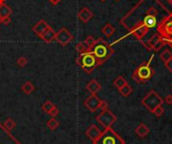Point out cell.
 Returning <instances> with one entry per match:
<instances>
[{
	"mask_svg": "<svg viewBox=\"0 0 172 144\" xmlns=\"http://www.w3.org/2000/svg\"><path fill=\"white\" fill-rule=\"evenodd\" d=\"M76 52L80 53H87V52H90L89 49H88V46L86 45L85 42H79L78 45H76Z\"/></svg>",
	"mask_w": 172,
	"mask_h": 144,
	"instance_id": "obj_25",
	"label": "cell"
},
{
	"mask_svg": "<svg viewBox=\"0 0 172 144\" xmlns=\"http://www.w3.org/2000/svg\"><path fill=\"white\" fill-rule=\"evenodd\" d=\"M119 92L123 97H129L133 93V89L129 84H126L124 87H122L119 90Z\"/></svg>",
	"mask_w": 172,
	"mask_h": 144,
	"instance_id": "obj_22",
	"label": "cell"
},
{
	"mask_svg": "<svg viewBox=\"0 0 172 144\" xmlns=\"http://www.w3.org/2000/svg\"><path fill=\"white\" fill-rule=\"evenodd\" d=\"M99 109H101L102 111L108 109V103L105 102V101H101V104H100V107H99Z\"/></svg>",
	"mask_w": 172,
	"mask_h": 144,
	"instance_id": "obj_33",
	"label": "cell"
},
{
	"mask_svg": "<svg viewBox=\"0 0 172 144\" xmlns=\"http://www.w3.org/2000/svg\"><path fill=\"white\" fill-rule=\"evenodd\" d=\"M149 132H150V129L144 123H141L140 125H138L136 129H135V133L141 138L146 137L149 134Z\"/></svg>",
	"mask_w": 172,
	"mask_h": 144,
	"instance_id": "obj_17",
	"label": "cell"
},
{
	"mask_svg": "<svg viewBox=\"0 0 172 144\" xmlns=\"http://www.w3.org/2000/svg\"><path fill=\"white\" fill-rule=\"evenodd\" d=\"M91 52L96 56L99 66H102L106 60H108L115 53V50L112 49L111 45H109L102 37H99L97 39Z\"/></svg>",
	"mask_w": 172,
	"mask_h": 144,
	"instance_id": "obj_2",
	"label": "cell"
},
{
	"mask_svg": "<svg viewBox=\"0 0 172 144\" xmlns=\"http://www.w3.org/2000/svg\"><path fill=\"white\" fill-rule=\"evenodd\" d=\"M56 33L57 32L49 26L45 32H43V34L40 37H41V39L45 42H52L54 41V38H56Z\"/></svg>",
	"mask_w": 172,
	"mask_h": 144,
	"instance_id": "obj_16",
	"label": "cell"
},
{
	"mask_svg": "<svg viewBox=\"0 0 172 144\" xmlns=\"http://www.w3.org/2000/svg\"><path fill=\"white\" fill-rule=\"evenodd\" d=\"M53 107H54V104H53V102H50V101H46V102L42 105L41 108H42V110L45 111V113L49 114V111L52 110Z\"/></svg>",
	"mask_w": 172,
	"mask_h": 144,
	"instance_id": "obj_28",
	"label": "cell"
},
{
	"mask_svg": "<svg viewBox=\"0 0 172 144\" xmlns=\"http://www.w3.org/2000/svg\"><path fill=\"white\" fill-rule=\"evenodd\" d=\"M101 99L99 98L97 95H91L89 98L86 99L85 101V106L89 109L91 112H96V111L99 109L101 104Z\"/></svg>",
	"mask_w": 172,
	"mask_h": 144,
	"instance_id": "obj_10",
	"label": "cell"
},
{
	"mask_svg": "<svg viewBox=\"0 0 172 144\" xmlns=\"http://www.w3.org/2000/svg\"><path fill=\"white\" fill-rule=\"evenodd\" d=\"M1 4H3V2H1V0H0V6H1Z\"/></svg>",
	"mask_w": 172,
	"mask_h": 144,
	"instance_id": "obj_39",
	"label": "cell"
},
{
	"mask_svg": "<svg viewBox=\"0 0 172 144\" xmlns=\"http://www.w3.org/2000/svg\"><path fill=\"white\" fill-rule=\"evenodd\" d=\"M153 56L149 62L142 63L140 66H138L132 74V80L135 81L137 84H146L150 81L155 75V70L151 66V60Z\"/></svg>",
	"mask_w": 172,
	"mask_h": 144,
	"instance_id": "obj_3",
	"label": "cell"
},
{
	"mask_svg": "<svg viewBox=\"0 0 172 144\" xmlns=\"http://www.w3.org/2000/svg\"><path fill=\"white\" fill-rule=\"evenodd\" d=\"M46 126L49 127V129H50L52 131H53V130H56V129L58 128V126H60V122L53 117L52 119H49V121H47Z\"/></svg>",
	"mask_w": 172,
	"mask_h": 144,
	"instance_id": "obj_23",
	"label": "cell"
},
{
	"mask_svg": "<svg viewBox=\"0 0 172 144\" xmlns=\"http://www.w3.org/2000/svg\"><path fill=\"white\" fill-rule=\"evenodd\" d=\"M165 103L168 104V105H172V95H167L165 98Z\"/></svg>",
	"mask_w": 172,
	"mask_h": 144,
	"instance_id": "obj_35",
	"label": "cell"
},
{
	"mask_svg": "<svg viewBox=\"0 0 172 144\" xmlns=\"http://www.w3.org/2000/svg\"><path fill=\"white\" fill-rule=\"evenodd\" d=\"M49 1L52 3L53 5H57V4H58V3L61 1V0H49Z\"/></svg>",
	"mask_w": 172,
	"mask_h": 144,
	"instance_id": "obj_36",
	"label": "cell"
},
{
	"mask_svg": "<svg viewBox=\"0 0 172 144\" xmlns=\"http://www.w3.org/2000/svg\"><path fill=\"white\" fill-rule=\"evenodd\" d=\"M54 41H57V42H58L61 45H68L69 42L74 41V35L69 32L68 28L63 27L56 33Z\"/></svg>",
	"mask_w": 172,
	"mask_h": 144,
	"instance_id": "obj_9",
	"label": "cell"
},
{
	"mask_svg": "<svg viewBox=\"0 0 172 144\" xmlns=\"http://www.w3.org/2000/svg\"><path fill=\"white\" fill-rule=\"evenodd\" d=\"M101 1H102V2H105V1H106V0H101Z\"/></svg>",
	"mask_w": 172,
	"mask_h": 144,
	"instance_id": "obj_40",
	"label": "cell"
},
{
	"mask_svg": "<svg viewBox=\"0 0 172 144\" xmlns=\"http://www.w3.org/2000/svg\"><path fill=\"white\" fill-rule=\"evenodd\" d=\"M96 120L106 129V128H110L117 121V116L112 111H110L109 109H106L98 115Z\"/></svg>",
	"mask_w": 172,
	"mask_h": 144,
	"instance_id": "obj_8",
	"label": "cell"
},
{
	"mask_svg": "<svg viewBox=\"0 0 172 144\" xmlns=\"http://www.w3.org/2000/svg\"><path fill=\"white\" fill-rule=\"evenodd\" d=\"M165 67H166V69L170 72V73H172V59L168 60L167 63H165Z\"/></svg>",
	"mask_w": 172,
	"mask_h": 144,
	"instance_id": "obj_34",
	"label": "cell"
},
{
	"mask_svg": "<svg viewBox=\"0 0 172 144\" xmlns=\"http://www.w3.org/2000/svg\"><path fill=\"white\" fill-rule=\"evenodd\" d=\"M86 89L89 91L92 95H97V93L102 89L101 84L97 80H91L86 86Z\"/></svg>",
	"mask_w": 172,
	"mask_h": 144,
	"instance_id": "obj_15",
	"label": "cell"
},
{
	"mask_svg": "<svg viewBox=\"0 0 172 144\" xmlns=\"http://www.w3.org/2000/svg\"><path fill=\"white\" fill-rule=\"evenodd\" d=\"M153 114H154L157 118L161 117V116H162V115L164 114V109H163V107H162V106H159L158 108H156V109H155L154 111H153Z\"/></svg>",
	"mask_w": 172,
	"mask_h": 144,
	"instance_id": "obj_30",
	"label": "cell"
},
{
	"mask_svg": "<svg viewBox=\"0 0 172 144\" xmlns=\"http://www.w3.org/2000/svg\"><path fill=\"white\" fill-rule=\"evenodd\" d=\"M115 31H116L115 27L113 26L111 23H106L105 26L102 28V32H103V34L107 37H111L112 35L115 33Z\"/></svg>",
	"mask_w": 172,
	"mask_h": 144,
	"instance_id": "obj_18",
	"label": "cell"
},
{
	"mask_svg": "<svg viewBox=\"0 0 172 144\" xmlns=\"http://www.w3.org/2000/svg\"><path fill=\"white\" fill-rule=\"evenodd\" d=\"M12 13V9L10 8V6H8L6 4V3H3L0 6V17L3 18V17H6V16H10Z\"/></svg>",
	"mask_w": 172,
	"mask_h": 144,
	"instance_id": "obj_19",
	"label": "cell"
},
{
	"mask_svg": "<svg viewBox=\"0 0 172 144\" xmlns=\"http://www.w3.org/2000/svg\"><path fill=\"white\" fill-rule=\"evenodd\" d=\"M163 103H164V100L161 98L160 95L158 93H156L154 90H151L141 101L142 105L151 113H153V111L156 108H158L159 106H162Z\"/></svg>",
	"mask_w": 172,
	"mask_h": 144,
	"instance_id": "obj_6",
	"label": "cell"
},
{
	"mask_svg": "<svg viewBox=\"0 0 172 144\" xmlns=\"http://www.w3.org/2000/svg\"><path fill=\"white\" fill-rule=\"evenodd\" d=\"M160 59L162 60V62L165 64L167 63L168 60L172 59V53L170 52L169 49H165L164 52L160 55Z\"/></svg>",
	"mask_w": 172,
	"mask_h": 144,
	"instance_id": "obj_24",
	"label": "cell"
},
{
	"mask_svg": "<svg viewBox=\"0 0 172 144\" xmlns=\"http://www.w3.org/2000/svg\"><path fill=\"white\" fill-rule=\"evenodd\" d=\"M102 134V131H101V129L98 127L97 125H91L89 128L87 129V131H86V135L89 137L92 141H95L96 139H98L99 137H100V135Z\"/></svg>",
	"mask_w": 172,
	"mask_h": 144,
	"instance_id": "obj_12",
	"label": "cell"
},
{
	"mask_svg": "<svg viewBox=\"0 0 172 144\" xmlns=\"http://www.w3.org/2000/svg\"><path fill=\"white\" fill-rule=\"evenodd\" d=\"M116 1H120V0H116Z\"/></svg>",
	"mask_w": 172,
	"mask_h": 144,
	"instance_id": "obj_41",
	"label": "cell"
},
{
	"mask_svg": "<svg viewBox=\"0 0 172 144\" xmlns=\"http://www.w3.org/2000/svg\"><path fill=\"white\" fill-rule=\"evenodd\" d=\"M93 142L94 144H126L125 140L111 127L106 128L104 132H102L100 137Z\"/></svg>",
	"mask_w": 172,
	"mask_h": 144,
	"instance_id": "obj_5",
	"label": "cell"
},
{
	"mask_svg": "<svg viewBox=\"0 0 172 144\" xmlns=\"http://www.w3.org/2000/svg\"><path fill=\"white\" fill-rule=\"evenodd\" d=\"M3 126L5 127L6 130L11 131L12 129L16 126V124H15V122H14L12 119H10V118H9V119H7V120L4 122V124H3Z\"/></svg>",
	"mask_w": 172,
	"mask_h": 144,
	"instance_id": "obj_27",
	"label": "cell"
},
{
	"mask_svg": "<svg viewBox=\"0 0 172 144\" xmlns=\"http://www.w3.org/2000/svg\"><path fill=\"white\" fill-rule=\"evenodd\" d=\"M16 64H17L20 68H24V67L27 64V60L25 59L24 56H20V57H18V59H17Z\"/></svg>",
	"mask_w": 172,
	"mask_h": 144,
	"instance_id": "obj_29",
	"label": "cell"
},
{
	"mask_svg": "<svg viewBox=\"0 0 172 144\" xmlns=\"http://www.w3.org/2000/svg\"><path fill=\"white\" fill-rule=\"evenodd\" d=\"M49 27V25L47 24L45 20L40 19L39 21H37V22L35 23L34 26L32 27V31H33L37 37H40L43 34V32H45Z\"/></svg>",
	"mask_w": 172,
	"mask_h": 144,
	"instance_id": "obj_11",
	"label": "cell"
},
{
	"mask_svg": "<svg viewBox=\"0 0 172 144\" xmlns=\"http://www.w3.org/2000/svg\"><path fill=\"white\" fill-rule=\"evenodd\" d=\"M126 84H128L127 81L124 79L122 76H119L118 78H116L114 82H113V85H114V87H116L118 90H120L122 87H124Z\"/></svg>",
	"mask_w": 172,
	"mask_h": 144,
	"instance_id": "obj_21",
	"label": "cell"
},
{
	"mask_svg": "<svg viewBox=\"0 0 172 144\" xmlns=\"http://www.w3.org/2000/svg\"><path fill=\"white\" fill-rule=\"evenodd\" d=\"M10 22H11V18H10V16H6V17H3V18H1V23L2 24L8 25Z\"/></svg>",
	"mask_w": 172,
	"mask_h": 144,
	"instance_id": "obj_32",
	"label": "cell"
},
{
	"mask_svg": "<svg viewBox=\"0 0 172 144\" xmlns=\"http://www.w3.org/2000/svg\"><path fill=\"white\" fill-rule=\"evenodd\" d=\"M157 31L166 42L172 39V11L164 16V18L157 25Z\"/></svg>",
	"mask_w": 172,
	"mask_h": 144,
	"instance_id": "obj_7",
	"label": "cell"
},
{
	"mask_svg": "<svg viewBox=\"0 0 172 144\" xmlns=\"http://www.w3.org/2000/svg\"><path fill=\"white\" fill-rule=\"evenodd\" d=\"M171 4H172V3H171Z\"/></svg>",
	"mask_w": 172,
	"mask_h": 144,
	"instance_id": "obj_43",
	"label": "cell"
},
{
	"mask_svg": "<svg viewBox=\"0 0 172 144\" xmlns=\"http://www.w3.org/2000/svg\"><path fill=\"white\" fill-rule=\"evenodd\" d=\"M171 90H172V86H171Z\"/></svg>",
	"mask_w": 172,
	"mask_h": 144,
	"instance_id": "obj_42",
	"label": "cell"
},
{
	"mask_svg": "<svg viewBox=\"0 0 172 144\" xmlns=\"http://www.w3.org/2000/svg\"><path fill=\"white\" fill-rule=\"evenodd\" d=\"M84 42H85L86 44V45L88 46V49H89V50L91 52V50H92V49H93V46H94V45H95V42H96V39H95L92 35H89V37H88L85 41H84Z\"/></svg>",
	"mask_w": 172,
	"mask_h": 144,
	"instance_id": "obj_26",
	"label": "cell"
},
{
	"mask_svg": "<svg viewBox=\"0 0 172 144\" xmlns=\"http://www.w3.org/2000/svg\"><path fill=\"white\" fill-rule=\"evenodd\" d=\"M166 44H168V45H169L171 46V48H172V39H170V41H168L166 42Z\"/></svg>",
	"mask_w": 172,
	"mask_h": 144,
	"instance_id": "obj_37",
	"label": "cell"
},
{
	"mask_svg": "<svg viewBox=\"0 0 172 144\" xmlns=\"http://www.w3.org/2000/svg\"><path fill=\"white\" fill-rule=\"evenodd\" d=\"M58 113H60V111H58V109H57V108L56 106H54V107L53 108V109L49 111V115H50V116H52V117H53V118H54V117H57V115H58Z\"/></svg>",
	"mask_w": 172,
	"mask_h": 144,
	"instance_id": "obj_31",
	"label": "cell"
},
{
	"mask_svg": "<svg viewBox=\"0 0 172 144\" xmlns=\"http://www.w3.org/2000/svg\"><path fill=\"white\" fill-rule=\"evenodd\" d=\"M78 17L84 23H88L94 17V13L88 7H83L78 13Z\"/></svg>",
	"mask_w": 172,
	"mask_h": 144,
	"instance_id": "obj_13",
	"label": "cell"
},
{
	"mask_svg": "<svg viewBox=\"0 0 172 144\" xmlns=\"http://www.w3.org/2000/svg\"><path fill=\"white\" fill-rule=\"evenodd\" d=\"M166 1H167L168 3H170V4H171V3H172V0H166Z\"/></svg>",
	"mask_w": 172,
	"mask_h": 144,
	"instance_id": "obj_38",
	"label": "cell"
},
{
	"mask_svg": "<svg viewBox=\"0 0 172 144\" xmlns=\"http://www.w3.org/2000/svg\"><path fill=\"white\" fill-rule=\"evenodd\" d=\"M21 90H22V92L24 93V94L30 95L31 93L34 91V86L32 85L29 81H27V82H25L24 84L22 85V87H21Z\"/></svg>",
	"mask_w": 172,
	"mask_h": 144,
	"instance_id": "obj_20",
	"label": "cell"
},
{
	"mask_svg": "<svg viewBox=\"0 0 172 144\" xmlns=\"http://www.w3.org/2000/svg\"><path fill=\"white\" fill-rule=\"evenodd\" d=\"M76 64L86 72L87 74H92V72L99 67L98 60L92 52H87L84 53H80L76 59Z\"/></svg>",
	"mask_w": 172,
	"mask_h": 144,
	"instance_id": "obj_4",
	"label": "cell"
},
{
	"mask_svg": "<svg viewBox=\"0 0 172 144\" xmlns=\"http://www.w3.org/2000/svg\"><path fill=\"white\" fill-rule=\"evenodd\" d=\"M170 12L160 0H140L120 20V23L129 31V33L119 41L127 37L128 35H133L137 41H143V38L148 32L156 28L164 16Z\"/></svg>",
	"mask_w": 172,
	"mask_h": 144,
	"instance_id": "obj_1",
	"label": "cell"
},
{
	"mask_svg": "<svg viewBox=\"0 0 172 144\" xmlns=\"http://www.w3.org/2000/svg\"><path fill=\"white\" fill-rule=\"evenodd\" d=\"M160 39H162L161 35L158 33V32H155V33L149 38L148 41H141V42H142V45L145 46V49L150 52V50H152L153 45H154L155 44H157V42H158Z\"/></svg>",
	"mask_w": 172,
	"mask_h": 144,
	"instance_id": "obj_14",
	"label": "cell"
}]
</instances>
